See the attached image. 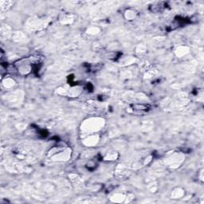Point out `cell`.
Masks as SVG:
<instances>
[{
	"label": "cell",
	"mask_w": 204,
	"mask_h": 204,
	"mask_svg": "<svg viewBox=\"0 0 204 204\" xmlns=\"http://www.w3.org/2000/svg\"><path fill=\"white\" fill-rule=\"evenodd\" d=\"M133 109L136 110H139V111H145V110H147L148 106L143 104H137L133 105Z\"/></svg>",
	"instance_id": "6da1fadb"
}]
</instances>
